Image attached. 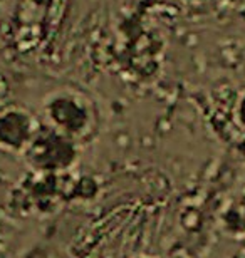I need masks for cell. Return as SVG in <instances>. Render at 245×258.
<instances>
[{"label": "cell", "mask_w": 245, "mask_h": 258, "mask_svg": "<svg viewBox=\"0 0 245 258\" xmlns=\"http://www.w3.org/2000/svg\"><path fill=\"white\" fill-rule=\"evenodd\" d=\"M175 258H180V256H175Z\"/></svg>", "instance_id": "cell-1"}]
</instances>
